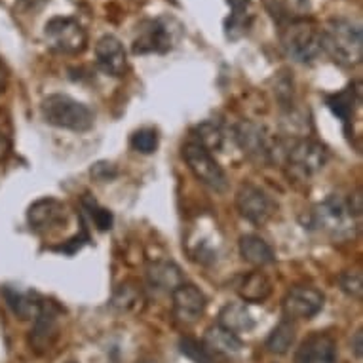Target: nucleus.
<instances>
[{"mask_svg":"<svg viewBox=\"0 0 363 363\" xmlns=\"http://www.w3.org/2000/svg\"><path fill=\"white\" fill-rule=\"evenodd\" d=\"M323 50L333 57L339 65L356 67L363 57L362 27L350 19L335 18L322 30Z\"/></svg>","mask_w":363,"mask_h":363,"instance_id":"nucleus-1","label":"nucleus"},{"mask_svg":"<svg viewBox=\"0 0 363 363\" xmlns=\"http://www.w3.org/2000/svg\"><path fill=\"white\" fill-rule=\"evenodd\" d=\"M314 226L333 240H350L356 236L357 223L356 215L352 213L350 206L337 194H331L320 202L312 211Z\"/></svg>","mask_w":363,"mask_h":363,"instance_id":"nucleus-2","label":"nucleus"},{"mask_svg":"<svg viewBox=\"0 0 363 363\" xmlns=\"http://www.w3.org/2000/svg\"><path fill=\"white\" fill-rule=\"evenodd\" d=\"M46 124L71 131H88L94 125V113L84 103L63 94L48 96L40 105Z\"/></svg>","mask_w":363,"mask_h":363,"instance_id":"nucleus-3","label":"nucleus"},{"mask_svg":"<svg viewBox=\"0 0 363 363\" xmlns=\"http://www.w3.org/2000/svg\"><path fill=\"white\" fill-rule=\"evenodd\" d=\"M281 46L297 63H314L323 52L322 30L308 19H291L281 30Z\"/></svg>","mask_w":363,"mask_h":363,"instance_id":"nucleus-4","label":"nucleus"},{"mask_svg":"<svg viewBox=\"0 0 363 363\" xmlns=\"http://www.w3.org/2000/svg\"><path fill=\"white\" fill-rule=\"evenodd\" d=\"M44 36L48 46L57 54L77 55L82 54L88 44V35L74 18H52L44 27Z\"/></svg>","mask_w":363,"mask_h":363,"instance_id":"nucleus-5","label":"nucleus"},{"mask_svg":"<svg viewBox=\"0 0 363 363\" xmlns=\"http://www.w3.org/2000/svg\"><path fill=\"white\" fill-rule=\"evenodd\" d=\"M183 158H185L186 166L194 173V177L202 183V185L209 186L211 191L215 192H223L226 191V175L223 172V167L217 164L213 156L209 150H206L202 145H198L196 141L194 143L185 145L183 149Z\"/></svg>","mask_w":363,"mask_h":363,"instance_id":"nucleus-6","label":"nucleus"},{"mask_svg":"<svg viewBox=\"0 0 363 363\" xmlns=\"http://www.w3.org/2000/svg\"><path fill=\"white\" fill-rule=\"evenodd\" d=\"M328 149L314 139H297L286 149L287 166L301 177H312L328 164Z\"/></svg>","mask_w":363,"mask_h":363,"instance_id":"nucleus-7","label":"nucleus"},{"mask_svg":"<svg viewBox=\"0 0 363 363\" xmlns=\"http://www.w3.org/2000/svg\"><path fill=\"white\" fill-rule=\"evenodd\" d=\"M236 208L240 215L247 219L253 225H264L276 211V202L270 198L267 191H262L261 186L247 185L240 186L236 194Z\"/></svg>","mask_w":363,"mask_h":363,"instance_id":"nucleus-8","label":"nucleus"},{"mask_svg":"<svg viewBox=\"0 0 363 363\" xmlns=\"http://www.w3.org/2000/svg\"><path fill=\"white\" fill-rule=\"evenodd\" d=\"M173 46V30L164 19H149L138 27L133 40V54H166Z\"/></svg>","mask_w":363,"mask_h":363,"instance_id":"nucleus-9","label":"nucleus"},{"mask_svg":"<svg viewBox=\"0 0 363 363\" xmlns=\"http://www.w3.org/2000/svg\"><path fill=\"white\" fill-rule=\"evenodd\" d=\"M236 143L242 152L257 164H268L272 160V141L268 138L267 130L257 122H240L236 128Z\"/></svg>","mask_w":363,"mask_h":363,"instance_id":"nucleus-10","label":"nucleus"},{"mask_svg":"<svg viewBox=\"0 0 363 363\" xmlns=\"http://www.w3.org/2000/svg\"><path fill=\"white\" fill-rule=\"evenodd\" d=\"M60 337V310L54 303H42L40 312L36 314L35 325L30 329V346L38 354L48 352Z\"/></svg>","mask_w":363,"mask_h":363,"instance_id":"nucleus-11","label":"nucleus"},{"mask_svg":"<svg viewBox=\"0 0 363 363\" xmlns=\"http://www.w3.org/2000/svg\"><path fill=\"white\" fill-rule=\"evenodd\" d=\"M325 298L318 289L308 286L293 287L284 298V314L287 320H310L323 308Z\"/></svg>","mask_w":363,"mask_h":363,"instance_id":"nucleus-12","label":"nucleus"},{"mask_svg":"<svg viewBox=\"0 0 363 363\" xmlns=\"http://www.w3.org/2000/svg\"><path fill=\"white\" fill-rule=\"evenodd\" d=\"M173 295V312L179 322L185 325L196 323L206 312L208 298L196 286L192 284H181V286L172 293Z\"/></svg>","mask_w":363,"mask_h":363,"instance_id":"nucleus-13","label":"nucleus"},{"mask_svg":"<svg viewBox=\"0 0 363 363\" xmlns=\"http://www.w3.org/2000/svg\"><path fill=\"white\" fill-rule=\"evenodd\" d=\"M27 220L35 233H48L67 220V206L57 198H40L27 211Z\"/></svg>","mask_w":363,"mask_h":363,"instance_id":"nucleus-14","label":"nucleus"},{"mask_svg":"<svg viewBox=\"0 0 363 363\" xmlns=\"http://www.w3.org/2000/svg\"><path fill=\"white\" fill-rule=\"evenodd\" d=\"M97 65L103 72L111 77H124L128 71V57H125L124 44L113 35L101 36L96 44Z\"/></svg>","mask_w":363,"mask_h":363,"instance_id":"nucleus-15","label":"nucleus"},{"mask_svg":"<svg viewBox=\"0 0 363 363\" xmlns=\"http://www.w3.org/2000/svg\"><path fill=\"white\" fill-rule=\"evenodd\" d=\"M295 363H337V342L328 333H312L297 348Z\"/></svg>","mask_w":363,"mask_h":363,"instance_id":"nucleus-16","label":"nucleus"},{"mask_svg":"<svg viewBox=\"0 0 363 363\" xmlns=\"http://www.w3.org/2000/svg\"><path fill=\"white\" fill-rule=\"evenodd\" d=\"M230 6V16L225 21L226 38L238 40L250 30L253 23V0H226Z\"/></svg>","mask_w":363,"mask_h":363,"instance_id":"nucleus-17","label":"nucleus"},{"mask_svg":"<svg viewBox=\"0 0 363 363\" xmlns=\"http://www.w3.org/2000/svg\"><path fill=\"white\" fill-rule=\"evenodd\" d=\"M147 278L149 284L158 291H175L181 284H185L181 268L172 261H158L152 262L147 268Z\"/></svg>","mask_w":363,"mask_h":363,"instance_id":"nucleus-18","label":"nucleus"},{"mask_svg":"<svg viewBox=\"0 0 363 363\" xmlns=\"http://www.w3.org/2000/svg\"><path fill=\"white\" fill-rule=\"evenodd\" d=\"M223 329L230 331V333H247L255 328V320L250 314V310L245 308L244 303H230L226 304L225 308L220 310L219 323Z\"/></svg>","mask_w":363,"mask_h":363,"instance_id":"nucleus-19","label":"nucleus"},{"mask_svg":"<svg viewBox=\"0 0 363 363\" xmlns=\"http://www.w3.org/2000/svg\"><path fill=\"white\" fill-rule=\"evenodd\" d=\"M240 255L253 267H267L274 262V251L262 238L255 234H247L240 238Z\"/></svg>","mask_w":363,"mask_h":363,"instance_id":"nucleus-20","label":"nucleus"},{"mask_svg":"<svg viewBox=\"0 0 363 363\" xmlns=\"http://www.w3.org/2000/svg\"><path fill=\"white\" fill-rule=\"evenodd\" d=\"M4 298L19 320H35L36 314L40 312L42 303H44L36 293L18 291V289H10V287L4 289Z\"/></svg>","mask_w":363,"mask_h":363,"instance_id":"nucleus-21","label":"nucleus"},{"mask_svg":"<svg viewBox=\"0 0 363 363\" xmlns=\"http://www.w3.org/2000/svg\"><path fill=\"white\" fill-rule=\"evenodd\" d=\"M272 293V284L262 272H250L238 284V295L245 303H262Z\"/></svg>","mask_w":363,"mask_h":363,"instance_id":"nucleus-22","label":"nucleus"},{"mask_svg":"<svg viewBox=\"0 0 363 363\" xmlns=\"http://www.w3.org/2000/svg\"><path fill=\"white\" fill-rule=\"evenodd\" d=\"M206 346L219 354H238L244 348V342L238 339V335L226 331L220 325L209 328L206 333Z\"/></svg>","mask_w":363,"mask_h":363,"instance_id":"nucleus-23","label":"nucleus"},{"mask_svg":"<svg viewBox=\"0 0 363 363\" xmlns=\"http://www.w3.org/2000/svg\"><path fill=\"white\" fill-rule=\"evenodd\" d=\"M357 101H359V99H357V89L354 84L342 89V91H339V94L328 96V107L331 108L345 124H348L352 120V116H354V108H356Z\"/></svg>","mask_w":363,"mask_h":363,"instance_id":"nucleus-24","label":"nucleus"},{"mask_svg":"<svg viewBox=\"0 0 363 363\" xmlns=\"http://www.w3.org/2000/svg\"><path fill=\"white\" fill-rule=\"evenodd\" d=\"M295 337H297V329H295V323L291 320H284L274 328V331L268 335L267 339V348L272 354H287V350L291 348L293 342H295Z\"/></svg>","mask_w":363,"mask_h":363,"instance_id":"nucleus-25","label":"nucleus"},{"mask_svg":"<svg viewBox=\"0 0 363 363\" xmlns=\"http://www.w3.org/2000/svg\"><path fill=\"white\" fill-rule=\"evenodd\" d=\"M196 143L202 145L206 150H219L223 147L225 135L217 124L213 122H202L196 128Z\"/></svg>","mask_w":363,"mask_h":363,"instance_id":"nucleus-26","label":"nucleus"},{"mask_svg":"<svg viewBox=\"0 0 363 363\" xmlns=\"http://www.w3.org/2000/svg\"><path fill=\"white\" fill-rule=\"evenodd\" d=\"M131 149L138 150L141 155H152L158 149V133L152 128L138 130L130 139Z\"/></svg>","mask_w":363,"mask_h":363,"instance_id":"nucleus-27","label":"nucleus"},{"mask_svg":"<svg viewBox=\"0 0 363 363\" xmlns=\"http://www.w3.org/2000/svg\"><path fill=\"white\" fill-rule=\"evenodd\" d=\"M179 348H181V352L194 363H211L209 348L206 345H202V342H198L196 339H191V337L181 339L179 340Z\"/></svg>","mask_w":363,"mask_h":363,"instance_id":"nucleus-28","label":"nucleus"},{"mask_svg":"<svg viewBox=\"0 0 363 363\" xmlns=\"http://www.w3.org/2000/svg\"><path fill=\"white\" fill-rule=\"evenodd\" d=\"M82 203L84 208L88 209V213L91 215V219H94V223H96L99 230H111L113 228V213L108 209L101 208L96 200H91L89 196L84 198Z\"/></svg>","mask_w":363,"mask_h":363,"instance_id":"nucleus-29","label":"nucleus"},{"mask_svg":"<svg viewBox=\"0 0 363 363\" xmlns=\"http://www.w3.org/2000/svg\"><path fill=\"white\" fill-rule=\"evenodd\" d=\"M339 286L340 289L352 298H362L363 295V278L359 270H348L339 276Z\"/></svg>","mask_w":363,"mask_h":363,"instance_id":"nucleus-30","label":"nucleus"},{"mask_svg":"<svg viewBox=\"0 0 363 363\" xmlns=\"http://www.w3.org/2000/svg\"><path fill=\"white\" fill-rule=\"evenodd\" d=\"M89 173L101 181V183H107V181H113L116 175H118V169L114 167V164H108V162H97L96 166H91Z\"/></svg>","mask_w":363,"mask_h":363,"instance_id":"nucleus-31","label":"nucleus"},{"mask_svg":"<svg viewBox=\"0 0 363 363\" xmlns=\"http://www.w3.org/2000/svg\"><path fill=\"white\" fill-rule=\"evenodd\" d=\"M363 333L362 329H357L356 335H354V342H352V350H354V354H356L357 359H362V354H363Z\"/></svg>","mask_w":363,"mask_h":363,"instance_id":"nucleus-32","label":"nucleus"},{"mask_svg":"<svg viewBox=\"0 0 363 363\" xmlns=\"http://www.w3.org/2000/svg\"><path fill=\"white\" fill-rule=\"evenodd\" d=\"M6 80H8L6 67H4V63L0 61V94H2V91H4V88H6Z\"/></svg>","mask_w":363,"mask_h":363,"instance_id":"nucleus-33","label":"nucleus"}]
</instances>
